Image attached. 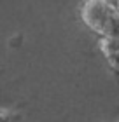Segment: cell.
<instances>
[{"label": "cell", "instance_id": "cell-1", "mask_svg": "<svg viewBox=\"0 0 119 122\" xmlns=\"http://www.w3.org/2000/svg\"><path fill=\"white\" fill-rule=\"evenodd\" d=\"M81 19L102 38L119 37V9L110 0H84Z\"/></svg>", "mask_w": 119, "mask_h": 122}, {"label": "cell", "instance_id": "cell-2", "mask_svg": "<svg viewBox=\"0 0 119 122\" xmlns=\"http://www.w3.org/2000/svg\"><path fill=\"white\" fill-rule=\"evenodd\" d=\"M117 9H119V0H117Z\"/></svg>", "mask_w": 119, "mask_h": 122}]
</instances>
